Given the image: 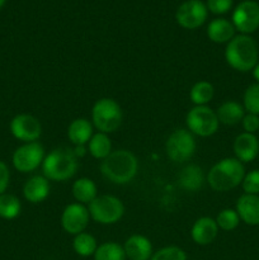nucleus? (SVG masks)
Listing matches in <instances>:
<instances>
[{"instance_id":"nucleus-13","label":"nucleus","mask_w":259,"mask_h":260,"mask_svg":"<svg viewBox=\"0 0 259 260\" xmlns=\"http://www.w3.org/2000/svg\"><path fill=\"white\" fill-rule=\"evenodd\" d=\"M10 132L19 141L35 142L42 135V124L35 116L18 114L10 122Z\"/></svg>"},{"instance_id":"nucleus-5","label":"nucleus","mask_w":259,"mask_h":260,"mask_svg":"<svg viewBox=\"0 0 259 260\" xmlns=\"http://www.w3.org/2000/svg\"><path fill=\"white\" fill-rule=\"evenodd\" d=\"M122 108L114 99L101 98L91 108V122L99 132L112 134L119 128L122 123Z\"/></svg>"},{"instance_id":"nucleus-1","label":"nucleus","mask_w":259,"mask_h":260,"mask_svg":"<svg viewBox=\"0 0 259 260\" xmlns=\"http://www.w3.org/2000/svg\"><path fill=\"white\" fill-rule=\"evenodd\" d=\"M139 160L130 150H116L101 162V173L107 180L117 185L128 184L137 174Z\"/></svg>"},{"instance_id":"nucleus-23","label":"nucleus","mask_w":259,"mask_h":260,"mask_svg":"<svg viewBox=\"0 0 259 260\" xmlns=\"http://www.w3.org/2000/svg\"><path fill=\"white\" fill-rule=\"evenodd\" d=\"M74 198L78 203L81 205H89L94 198L98 197V189L96 184L89 178H79L74 182L71 188Z\"/></svg>"},{"instance_id":"nucleus-25","label":"nucleus","mask_w":259,"mask_h":260,"mask_svg":"<svg viewBox=\"0 0 259 260\" xmlns=\"http://www.w3.org/2000/svg\"><path fill=\"white\" fill-rule=\"evenodd\" d=\"M96 248H98V243H96L95 238L89 233H85V231L75 235L73 240L74 251L83 258L93 256Z\"/></svg>"},{"instance_id":"nucleus-30","label":"nucleus","mask_w":259,"mask_h":260,"mask_svg":"<svg viewBox=\"0 0 259 260\" xmlns=\"http://www.w3.org/2000/svg\"><path fill=\"white\" fill-rule=\"evenodd\" d=\"M244 109L250 114L259 116V84H253L244 93Z\"/></svg>"},{"instance_id":"nucleus-27","label":"nucleus","mask_w":259,"mask_h":260,"mask_svg":"<svg viewBox=\"0 0 259 260\" xmlns=\"http://www.w3.org/2000/svg\"><path fill=\"white\" fill-rule=\"evenodd\" d=\"M94 260H126L123 246L114 241L101 244L94 253Z\"/></svg>"},{"instance_id":"nucleus-33","label":"nucleus","mask_w":259,"mask_h":260,"mask_svg":"<svg viewBox=\"0 0 259 260\" xmlns=\"http://www.w3.org/2000/svg\"><path fill=\"white\" fill-rule=\"evenodd\" d=\"M206 7L213 14H225L233 7V0H207Z\"/></svg>"},{"instance_id":"nucleus-7","label":"nucleus","mask_w":259,"mask_h":260,"mask_svg":"<svg viewBox=\"0 0 259 260\" xmlns=\"http://www.w3.org/2000/svg\"><path fill=\"white\" fill-rule=\"evenodd\" d=\"M187 129L190 134L200 137H210L217 132L218 122L216 111L207 106H196L190 109L185 117Z\"/></svg>"},{"instance_id":"nucleus-32","label":"nucleus","mask_w":259,"mask_h":260,"mask_svg":"<svg viewBox=\"0 0 259 260\" xmlns=\"http://www.w3.org/2000/svg\"><path fill=\"white\" fill-rule=\"evenodd\" d=\"M243 189L245 194H259V169L251 170L248 174H245L243 182Z\"/></svg>"},{"instance_id":"nucleus-12","label":"nucleus","mask_w":259,"mask_h":260,"mask_svg":"<svg viewBox=\"0 0 259 260\" xmlns=\"http://www.w3.org/2000/svg\"><path fill=\"white\" fill-rule=\"evenodd\" d=\"M90 215H89L88 207L81 203H70L66 206L61 215V226L63 231L70 235H78L84 233L88 226Z\"/></svg>"},{"instance_id":"nucleus-16","label":"nucleus","mask_w":259,"mask_h":260,"mask_svg":"<svg viewBox=\"0 0 259 260\" xmlns=\"http://www.w3.org/2000/svg\"><path fill=\"white\" fill-rule=\"evenodd\" d=\"M126 258L130 260H150L152 256V244L146 236L132 235L123 245Z\"/></svg>"},{"instance_id":"nucleus-24","label":"nucleus","mask_w":259,"mask_h":260,"mask_svg":"<svg viewBox=\"0 0 259 260\" xmlns=\"http://www.w3.org/2000/svg\"><path fill=\"white\" fill-rule=\"evenodd\" d=\"M88 151L94 159L104 160L112 152V141L103 132H96L88 142Z\"/></svg>"},{"instance_id":"nucleus-10","label":"nucleus","mask_w":259,"mask_h":260,"mask_svg":"<svg viewBox=\"0 0 259 260\" xmlns=\"http://www.w3.org/2000/svg\"><path fill=\"white\" fill-rule=\"evenodd\" d=\"M233 24L243 35H250L259 28V4L254 0L241 2L233 13Z\"/></svg>"},{"instance_id":"nucleus-11","label":"nucleus","mask_w":259,"mask_h":260,"mask_svg":"<svg viewBox=\"0 0 259 260\" xmlns=\"http://www.w3.org/2000/svg\"><path fill=\"white\" fill-rule=\"evenodd\" d=\"M178 24L185 29H196L207 19V7L201 0H187L175 14Z\"/></svg>"},{"instance_id":"nucleus-31","label":"nucleus","mask_w":259,"mask_h":260,"mask_svg":"<svg viewBox=\"0 0 259 260\" xmlns=\"http://www.w3.org/2000/svg\"><path fill=\"white\" fill-rule=\"evenodd\" d=\"M150 260H187V254L179 246H165L155 251Z\"/></svg>"},{"instance_id":"nucleus-9","label":"nucleus","mask_w":259,"mask_h":260,"mask_svg":"<svg viewBox=\"0 0 259 260\" xmlns=\"http://www.w3.org/2000/svg\"><path fill=\"white\" fill-rule=\"evenodd\" d=\"M45 156V149L40 142H27L14 151L13 165L20 173H32L42 165Z\"/></svg>"},{"instance_id":"nucleus-15","label":"nucleus","mask_w":259,"mask_h":260,"mask_svg":"<svg viewBox=\"0 0 259 260\" xmlns=\"http://www.w3.org/2000/svg\"><path fill=\"white\" fill-rule=\"evenodd\" d=\"M218 234V226L211 217H201L190 229V238L197 245L206 246L215 241Z\"/></svg>"},{"instance_id":"nucleus-28","label":"nucleus","mask_w":259,"mask_h":260,"mask_svg":"<svg viewBox=\"0 0 259 260\" xmlns=\"http://www.w3.org/2000/svg\"><path fill=\"white\" fill-rule=\"evenodd\" d=\"M20 211H22V205L18 197L9 193L0 194V217L4 220H13L19 216Z\"/></svg>"},{"instance_id":"nucleus-21","label":"nucleus","mask_w":259,"mask_h":260,"mask_svg":"<svg viewBox=\"0 0 259 260\" xmlns=\"http://www.w3.org/2000/svg\"><path fill=\"white\" fill-rule=\"evenodd\" d=\"M93 135V124L86 118L74 119L68 127V137L75 146L86 145Z\"/></svg>"},{"instance_id":"nucleus-34","label":"nucleus","mask_w":259,"mask_h":260,"mask_svg":"<svg viewBox=\"0 0 259 260\" xmlns=\"http://www.w3.org/2000/svg\"><path fill=\"white\" fill-rule=\"evenodd\" d=\"M243 123V128L245 129V132L248 134H254L259 129V117L256 114H245L241 121Z\"/></svg>"},{"instance_id":"nucleus-4","label":"nucleus","mask_w":259,"mask_h":260,"mask_svg":"<svg viewBox=\"0 0 259 260\" xmlns=\"http://www.w3.org/2000/svg\"><path fill=\"white\" fill-rule=\"evenodd\" d=\"M78 165V156L73 150L55 149L43 159V177L52 182H65L75 175Z\"/></svg>"},{"instance_id":"nucleus-26","label":"nucleus","mask_w":259,"mask_h":260,"mask_svg":"<svg viewBox=\"0 0 259 260\" xmlns=\"http://www.w3.org/2000/svg\"><path fill=\"white\" fill-rule=\"evenodd\" d=\"M213 94H215V89H213L212 84L208 83V81L201 80L197 81L190 88L189 98L195 106H206V104L212 101Z\"/></svg>"},{"instance_id":"nucleus-22","label":"nucleus","mask_w":259,"mask_h":260,"mask_svg":"<svg viewBox=\"0 0 259 260\" xmlns=\"http://www.w3.org/2000/svg\"><path fill=\"white\" fill-rule=\"evenodd\" d=\"M218 122L225 126H234L243 121L245 116V109L240 103L235 101H228L221 104L216 111Z\"/></svg>"},{"instance_id":"nucleus-17","label":"nucleus","mask_w":259,"mask_h":260,"mask_svg":"<svg viewBox=\"0 0 259 260\" xmlns=\"http://www.w3.org/2000/svg\"><path fill=\"white\" fill-rule=\"evenodd\" d=\"M236 212L243 222L249 226L259 225V197L255 194H243L236 202Z\"/></svg>"},{"instance_id":"nucleus-37","label":"nucleus","mask_w":259,"mask_h":260,"mask_svg":"<svg viewBox=\"0 0 259 260\" xmlns=\"http://www.w3.org/2000/svg\"><path fill=\"white\" fill-rule=\"evenodd\" d=\"M5 4V0H0V9H2L3 8V5Z\"/></svg>"},{"instance_id":"nucleus-8","label":"nucleus","mask_w":259,"mask_h":260,"mask_svg":"<svg viewBox=\"0 0 259 260\" xmlns=\"http://www.w3.org/2000/svg\"><path fill=\"white\" fill-rule=\"evenodd\" d=\"M197 144H196L195 135L190 134L188 129H175L168 137L165 150L167 155L172 161L184 162L195 155Z\"/></svg>"},{"instance_id":"nucleus-20","label":"nucleus","mask_w":259,"mask_h":260,"mask_svg":"<svg viewBox=\"0 0 259 260\" xmlns=\"http://www.w3.org/2000/svg\"><path fill=\"white\" fill-rule=\"evenodd\" d=\"M207 37L215 43H229L235 37V27L228 19L217 18L208 24Z\"/></svg>"},{"instance_id":"nucleus-29","label":"nucleus","mask_w":259,"mask_h":260,"mask_svg":"<svg viewBox=\"0 0 259 260\" xmlns=\"http://www.w3.org/2000/svg\"><path fill=\"white\" fill-rule=\"evenodd\" d=\"M216 223H217L218 229L223 231H233L240 223V217H239L236 210H231V208H225L221 211L216 217Z\"/></svg>"},{"instance_id":"nucleus-36","label":"nucleus","mask_w":259,"mask_h":260,"mask_svg":"<svg viewBox=\"0 0 259 260\" xmlns=\"http://www.w3.org/2000/svg\"><path fill=\"white\" fill-rule=\"evenodd\" d=\"M251 71H253V76H254V79H255V80L258 81V84H259V62L256 63L255 68H254L253 70H251Z\"/></svg>"},{"instance_id":"nucleus-3","label":"nucleus","mask_w":259,"mask_h":260,"mask_svg":"<svg viewBox=\"0 0 259 260\" xmlns=\"http://www.w3.org/2000/svg\"><path fill=\"white\" fill-rule=\"evenodd\" d=\"M244 177L243 162L236 157H225L211 168L206 175V182L216 192H228L240 185Z\"/></svg>"},{"instance_id":"nucleus-6","label":"nucleus","mask_w":259,"mask_h":260,"mask_svg":"<svg viewBox=\"0 0 259 260\" xmlns=\"http://www.w3.org/2000/svg\"><path fill=\"white\" fill-rule=\"evenodd\" d=\"M91 220L101 225H114L119 222L124 215V205L114 196L103 194L94 198L88 205Z\"/></svg>"},{"instance_id":"nucleus-2","label":"nucleus","mask_w":259,"mask_h":260,"mask_svg":"<svg viewBox=\"0 0 259 260\" xmlns=\"http://www.w3.org/2000/svg\"><path fill=\"white\" fill-rule=\"evenodd\" d=\"M258 45L248 35L235 36L228 43L225 50V60L230 68L240 73L253 70L258 63Z\"/></svg>"},{"instance_id":"nucleus-18","label":"nucleus","mask_w":259,"mask_h":260,"mask_svg":"<svg viewBox=\"0 0 259 260\" xmlns=\"http://www.w3.org/2000/svg\"><path fill=\"white\" fill-rule=\"evenodd\" d=\"M50 194V182L43 175H35L25 182L23 196L28 202L37 205L43 202Z\"/></svg>"},{"instance_id":"nucleus-35","label":"nucleus","mask_w":259,"mask_h":260,"mask_svg":"<svg viewBox=\"0 0 259 260\" xmlns=\"http://www.w3.org/2000/svg\"><path fill=\"white\" fill-rule=\"evenodd\" d=\"M10 180V172L8 165L0 160V194L5 193Z\"/></svg>"},{"instance_id":"nucleus-14","label":"nucleus","mask_w":259,"mask_h":260,"mask_svg":"<svg viewBox=\"0 0 259 260\" xmlns=\"http://www.w3.org/2000/svg\"><path fill=\"white\" fill-rule=\"evenodd\" d=\"M233 149L239 161L250 162L259 154V140L254 134L243 132L235 139Z\"/></svg>"},{"instance_id":"nucleus-19","label":"nucleus","mask_w":259,"mask_h":260,"mask_svg":"<svg viewBox=\"0 0 259 260\" xmlns=\"http://www.w3.org/2000/svg\"><path fill=\"white\" fill-rule=\"evenodd\" d=\"M177 182L182 189L188 190V192H197L203 187L206 177L203 174L202 168L196 164H190L180 170Z\"/></svg>"}]
</instances>
